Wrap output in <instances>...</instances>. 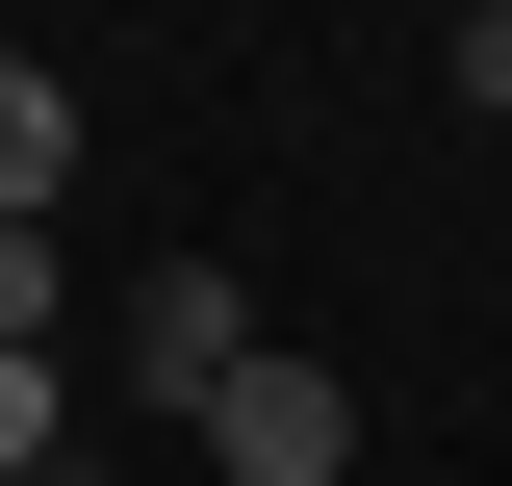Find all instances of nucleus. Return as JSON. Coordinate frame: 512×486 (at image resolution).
Returning a JSON list of instances; mask_svg holds the SVG:
<instances>
[{"label":"nucleus","mask_w":512,"mask_h":486,"mask_svg":"<svg viewBox=\"0 0 512 486\" xmlns=\"http://www.w3.org/2000/svg\"><path fill=\"white\" fill-rule=\"evenodd\" d=\"M436 77H461V103L512 128V0H461V52H436Z\"/></svg>","instance_id":"6"},{"label":"nucleus","mask_w":512,"mask_h":486,"mask_svg":"<svg viewBox=\"0 0 512 486\" xmlns=\"http://www.w3.org/2000/svg\"><path fill=\"white\" fill-rule=\"evenodd\" d=\"M0 359H52V231H0Z\"/></svg>","instance_id":"5"},{"label":"nucleus","mask_w":512,"mask_h":486,"mask_svg":"<svg viewBox=\"0 0 512 486\" xmlns=\"http://www.w3.org/2000/svg\"><path fill=\"white\" fill-rule=\"evenodd\" d=\"M205 461H231V486H333V461H359V384H333V359H256L231 410H205Z\"/></svg>","instance_id":"2"},{"label":"nucleus","mask_w":512,"mask_h":486,"mask_svg":"<svg viewBox=\"0 0 512 486\" xmlns=\"http://www.w3.org/2000/svg\"><path fill=\"white\" fill-rule=\"evenodd\" d=\"M52 180H77V103H52L26 52H0V231H52Z\"/></svg>","instance_id":"3"},{"label":"nucleus","mask_w":512,"mask_h":486,"mask_svg":"<svg viewBox=\"0 0 512 486\" xmlns=\"http://www.w3.org/2000/svg\"><path fill=\"white\" fill-rule=\"evenodd\" d=\"M128 384H154V435H205V410L256 384V307L205 282V256H154V282H128Z\"/></svg>","instance_id":"1"},{"label":"nucleus","mask_w":512,"mask_h":486,"mask_svg":"<svg viewBox=\"0 0 512 486\" xmlns=\"http://www.w3.org/2000/svg\"><path fill=\"white\" fill-rule=\"evenodd\" d=\"M52 435H77V384H52V359H0V486H52Z\"/></svg>","instance_id":"4"}]
</instances>
